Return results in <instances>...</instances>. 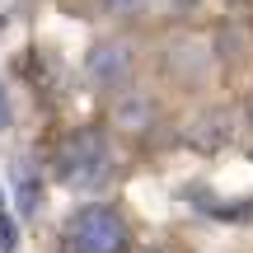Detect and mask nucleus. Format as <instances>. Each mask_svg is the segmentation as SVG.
Instances as JSON below:
<instances>
[{
  "label": "nucleus",
  "instance_id": "1",
  "mask_svg": "<svg viewBox=\"0 0 253 253\" xmlns=\"http://www.w3.org/2000/svg\"><path fill=\"white\" fill-rule=\"evenodd\" d=\"M47 164H52V173H56L61 188H71V192H99V188H108L113 173H118V145H113L108 126L80 122V126H71V131L56 136Z\"/></svg>",
  "mask_w": 253,
  "mask_h": 253
},
{
  "label": "nucleus",
  "instance_id": "2",
  "mask_svg": "<svg viewBox=\"0 0 253 253\" xmlns=\"http://www.w3.org/2000/svg\"><path fill=\"white\" fill-rule=\"evenodd\" d=\"M136 230L122 207L113 202H84L56 230V253H131Z\"/></svg>",
  "mask_w": 253,
  "mask_h": 253
},
{
  "label": "nucleus",
  "instance_id": "3",
  "mask_svg": "<svg viewBox=\"0 0 253 253\" xmlns=\"http://www.w3.org/2000/svg\"><path fill=\"white\" fill-rule=\"evenodd\" d=\"M84 75H89V84L103 89V94L131 89V80H136V47H131V38H99V42L89 47V56H84Z\"/></svg>",
  "mask_w": 253,
  "mask_h": 253
},
{
  "label": "nucleus",
  "instance_id": "4",
  "mask_svg": "<svg viewBox=\"0 0 253 253\" xmlns=\"http://www.w3.org/2000/svg\"><path fill=\"white\" fill-rule=\"evenodd\" d=\"M14 183H19V211L33 216L38 211V178H33V160H19L14 164Z\"/></svg>",
  "mask_w": 253,
  "mask_h": 253
},
{
  "label": "nucleus",
  "instance_id": "5",
  "mask_svg": "<svg viewBox=\"0 0 253 253\" xmlns=\"http://www.w3.org/2000/svg\"><path fill=\"white\" fill-rule=\"evenodd\" d=\"M14 249H19V216L9 207L5 183H0V253H14Z\"/></svg>",
  "mask_w": 253,
  "mask_h": 253
},
{
  "label": "nucleus",
  "instance_id": "6",
  "mask_svg": "<svg viewBox=\"0 0 253 253\" xmlns=\"http://www.w3.org/2000/svg\"><path fill=\"white\" fill-rule=\"evenodd\" d=\"M103 5H108L113 19H136V14H150L155 0H103Z\"/></svg>",
  "mask_w": 253,
  "mask_h": 253
},
{
  "label": "nucleus",
  "instance_id": "7",
  "mask_svg": "<svg viewBox=\"0 0 253 253\" xmlns=\"http://www.w3.org/2000/svg\"><path fill=\"white\" fill-rule=\"evenodd\" d=\"M9 118H14V108H9V89L0 84V131L9 126Z\"/></svg>",
  "mask_w": 253,
  "mask_h": 253
}]
</instances>
